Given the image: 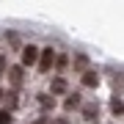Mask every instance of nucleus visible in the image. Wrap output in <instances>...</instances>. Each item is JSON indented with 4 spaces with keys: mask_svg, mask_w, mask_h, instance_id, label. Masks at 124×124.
<instances>
[{
    "mask_svg": "<svg viewBox=\"0 0 124 124\" xmlns=\"http://www.w3.org/2000/svg\"><path fill=\"white\" fill-rule=\"evenodd\" d=\"M36 61H39V47H33V44L22 47V66H33Z\"/></svg>",
    "mask_w": 124,
    "mask_h": 124,
    "instance_id": "1",
    "label": "nucleus"
},
{
    "mask_svg": "<svg viewBox=\"0 0 124 124\" xmlns=\"http://www.w3.org/2000/svg\"><path fill=\"white\" fill-rule=\"evenodd\" d=\"M53 61H55V50H53V47L41 50V61H39V69H41V72H50V66H53Z\"/></svg>",
    "mask_w": 124,
    "mask_h": 124,
    "instance_id": "2",
    "label": "nucleus"
},
{
    "mask_svg": "<svg viewBox=\"0 0 124 124\" xmlns=\"http://www.w3.org/2000/svg\"><path fill=\"white\" fill-rule=\"evenodd\" d=\"M97 83H99V77L94 75V72H85V75H83V85H88V88H94Z\"/></svg>",
    "mask_w": 124,
    "mask_h": 124,
    "instance_id": "3",
    "label": "nucleus"
},
{
    "mask_svg": "<svg viewBox=\"0 0 124 124\" xmlns=\"http://www.w3.org/2000/svg\"><path fill=\"white\" fill-rule=\"evenodd\" d=\"M53 91L55 94H63V91H66V80H63V77H55L53 80Z\"/></svg>",
    "mask_w": 124,
    "mask_h": 124,
    "instance_id": "4",
    "label": "nucleus"
},
{
    "mask_svg": "<svg viewBox=\"0 0 124 124\" xmlns=\"http://www.w3.org/2000/svg\"><path fill=\"white\" fill-rule=\"evenodd\" d=\"M11 83H14V85L22 83V66H14V69H11Z\"/></svg>",
    "mask_w": 124,
    "mask_h": 124,
    "instance_id": "5",
    "label": "nucleus"
},
{
    "mask_svg": "<svg viewBox=\"0 0 124 124\" xmlns=\"http://www.w3.org/2000/svg\"><path fill=\"white\" fill-rule=\"evenodd\" d=\"M77 105H80V97H77V94L66 99V110H72V108H77Z\"/></svg>",
    "mask_w": 124,
    "mask_h": 124,
    "instance_id": "6",
    "label": "nucleus"
},
{
    "mask_svg": "<svg viewBox=\"0 0 124 124\" xmlns=\"http://www.w3.org/2000/svg\"><path fill=\"white\" fill-rule=\"evenodd\" d=\"M39 102H41L44 108H53V105H55V99H50L47 94H41V97H39Z\"/></svg>",
    "mask_w": 124,
    "mask_h": 124,
    "instance_id": "7",
    "label": "nucleus"
},
{
    "mask_svg": "<svg viewBox=\"0 0 124 124\" xmlns=\"http://www.w3.org/2000/svg\"><path fill=\"white\" fill-rule=\"evenodd\" d=\"M121 110H124V108H121V99H113V113L121 116Z\"/></svg>",
    "mask_w": 124,
    "mask_h": 124,
    "instance_id": "8",
    "label": "nucleus"
},
{
    "mask_svg": "<svg viewBox=\"0 0 124 124\" xmlns=\"http://www.w3.org/2000/svg\"><path fill=\"white\" fill-rule=\"evenodd\" d=\"M55 66H58V69H66V58H63V55L55 58Z\"/></svg>",
    "mask_w": 124,
    "mask_h": 124,
    "instance_id": "9",
    "label": "nucleus"
},
{
    "mask_svg": "<svg viewBox=\"0 0 124 124\" xmlns=\"http://www.w3.org/2000/svg\"><path fill=\"white\" fill-rule=\"evenodd\" d=\"M8 119H11L8 110H3V113H0V124H8Z\"/></svg>",
    "mask_w": 124,
    "mask_h": 124,
    "instance_id": "10",
    "label": "nucleus"
},
{
    "mask_svg": "<svg viewBox=\"0 0 124 124\" xmlns=\"http://www.w3.org/2000/svg\"><path fill=\"white\" fill-rule=\"evenodd\" d=\"M6 72V58H0V75Z\"/></svg>",
    "mask_w": 124,
    "mask_h": 124,
    "instance_id": "11",
    "label": "nucleus"
},
{
    "mask_svg": "<svg viewBox=\"0 0 124 124\" xmlns=\"http://www.w3.org/2000/svg\"><path fill=\"white\" fill-rule=\"evenodd\" d=\"M0 99H3V91H0Z\"/></svg>",
    "mask_w": 124,
    "mask_h": 124,
    "instance_id": "12",
    "label": "nucleus"
}]
</instances>
